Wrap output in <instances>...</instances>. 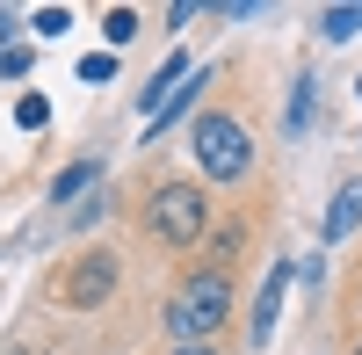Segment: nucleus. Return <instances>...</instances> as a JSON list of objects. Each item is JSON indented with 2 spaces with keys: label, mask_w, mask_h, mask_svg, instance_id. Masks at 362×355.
Instances as JSON below:
<instances>
[{
  "label": "nucleus",
  "mask_w": 362,
  "mask_h": 355,
  "mask_svg": "<svg viewBox=\"0 0 362 355\" xmlns=\"http://www.w3.org/2000/svg\"><path fill=\"white\" fill-rule=\"evenodd\" d=\"M225 319H232V276H225V269H189V276L174 283L160 327H167L174 348H210Z\"/></svg>",
  "instance_id": "1"
},
{
  "label": "nucleus",
  "mask_w": 362,
  "mask_h": 355,
  "mask_svg": "<svg viewBox=\"0 0 362 355\" xmlns=\"http://www.w3.org/2000/svg\"><path fill=\"white\" fill-rule=\"evenodd\" d=\"M189 153H196V167L210 174V182H247V167H254V145H247V131H239V116H225V109L196 116Z\"/></svg>",
  "instance_id": "2"
},
{
  "label": "nucleus",
  "mask_w": 362,
  "mask_h": 355,
  "mask_svg": "<svg viewBox=\"0 0 362 355\" xmlns=\"http://www.w3.org/2000/svg\"><path fill=\"white\" fill-rule=\"evenodd\" d=\"M145 225H153L167 247H196L203 225H210V203H203L196 182H167V189L153 196V211H145Z\"/></svg>",
  "instance_id": "3"
},
{
  "label": "nucleus",
  "mask_w": 362,
  "mask_h": 355,
  "mask_svg": "<svg viewBox=\"0 0 362 355\" xmlns=\"http://www.w3.org/2000/svg\"><path fill=\"white\" fill-rule=\"evenodd\" d=\"M297 276V261H276L268 269V283L254 290V348H268V334H276V319H283V290Z\"/></svg>",
  "instance_id": "4"
},
{
  "label": "nucleus",
  "mask_w": 362,
  "mask_h": 355,
  "mask_svg": "<svg viewBox=\"0 0 362 355\" xmlns=\"http://www.w3.org/2000/svg\"><path fill=\"white\" fill-rule=\"evenodd\" d=\"M109 290H116V261L109 254H87L80 269L66 276V305H102Z\"/></svg>",
  "instance_id": "5"
},
{
  "label": "nucleus",
  "mask_w": 362,
  "mask_h": 355,
  "mask_svg": "<svg viewBox=\"0 0 362 355\" xmlns=\"http://www.w3.org/2000/svg\"><path fill=\"white\" fill-rule=\"evenodd\" d=\"M355 225H362V182H348V189L334 196V211L319 218V240H326V247H341V240H348Z\"/></svg>",
  "instance_id": "6"
},
{
  "label": "nucleus",
  "mask_w": 362,
  "mask_h": 355,
  "mask_svg": "<svg viewBox=\"0 0 362 355\" xmlns=\"http://www.w3.org/2000/svg\"><path fill=\"white\" fill-rule=\"evenodd\" d=\"M355 29H362V0H355V8H319V37L326 44H348Z\"/></svg>",
  "instance_id": "7"
},
{
  "label": "nucleus",
  "mask_w": 362,
  "mask_h": 355,
  "mask_svg": "<svg viewBox=\"0 0 362 355\" xmlns=\"http://www.w3.org/2000/svg\"><path fill=\"white\" fill-rule=\"evenodd\" d=\"M80 189H95V160H73L66 174H58V182H51V203H73Z\"/></svg>",
  "instance_id": "8"
},
{
  "label": "nucleus",
  "mask_w": 362,
  "mask_h": 355,
  "mask_svg": "<svg viewBox=\"0 0 362 355\" xmlns=\"http://www.w3.org/2000/svg\"><path fill=\"white\" fill-rule=\"evenodd\" d=\"M102 37H109V44H131V37H138V15H131V8H109V15H102Z\"/></svg>",
  "instance_id": "9"
},
{
  "label": "nucleus",
  "mask_w": 362,
  "mask_h": 355,
  "mask_svg": "<svg viewBox=\"0 0 362 355\" xmlns=\"http://www.w3.org/2000/svg\"><path fill=\"white\" fill-rule=\"evenodd\" d=\"M80 80H87V87H109V80H116V58H109V51H87V58H80Z\"/></svg>",
  "instance_id": "10"
},
{
  "label": "nucleus",
  "mask_w": 362,
  "mask_h": 355,
  "mask_svg": "<svg viewBox=\"0 0 362 355\" xmlns=\"http://www.w3.org/2000/svg\"><path fill=\"white\" fill-rule=\"evenodd\" d=\"M15 124H22V131H44V124H51V102H44V95H22V102H15Z\"/></svg>",
  "instance_id": "11"
},
{
  "label": "nucleus",
  "mask_w": 362,
  "mask_h": 355,
  "mask_svg": "<svg viewBox=\"0 0 362 355\" xmlns=\"http://www.w3.org/2000/svg\"><path fill=\"white\" fill-rule=\"evenodd\" d=\"M305 116H312V80H297V95H290V131H305Z\"/></svg>",
  "instance_id": "12"
},
{
  "label": "nucleus",
  "mask_w": 362,
  "mask_h": 355,
  "mask_svg": "<svg viewBox=\"0 0 362 355\" xmlns=\"http://www.w3.org/2000/svg\"><path fill=\"white\" fill-rule=\"evenodd\" d=\"M0 73L22 80V73H29V51H22V44H8V51H0Z\"/></svg>",
  "instance_id": "13"
},
{
  "label": "nucleus",
  "mask_w": 362,
  "mask_h": 355,
  "mask_svg": "<svg viewBox=\"0 0 362 355\" xmlns=\"http://www.w3.org/2000/svg\"><path fill=\"white\" fill-rule=\"evenodd\" d=\"M66 29V8H37V37H58Z\"/></svg>",
  "instance_id": "14"
},
{
  "label": "nucleus",
  "mask_w": 362,
  "mask_h": 355,
  "mask_svg": "<svg viewBox=\"0 0 362 355\" xmlns=\"http://www.w3.org/2000/svg\"><path fill=\"white\" fill-rule=\"evenodd\" d=\"M8 29H15V15H8V8H0V44H8Z\"/></svg>",
  "instance_id": "15"
},
{
  "label": "nucleus",
  "mask_w": 362,
  "mask_h": 355,
  "mask_svg": "<svg viewBox=\"0 0 362 355\" xmlns=\"http://www.w3.org/2000/svg\"><path fill=\"white\" fill-rule=\"evenodd\" d=\"M174 355H218V348H174Z\"/></svg>",
  "instance_id": "16"
},
{
  "label": "nucleus",
  "mask_w": 362,
  "mask_h": 355,
  "mask_svg": "<svg viewBox=\"0 0 362 355\" xmlns=\"http://www.w3.org/2000/svg\"><path fill=\"white\" fill-rule=\"evenodd\" d=\"M355 95H362V80H355Z\"/></svg>",
  "instance_id": "17"
},
{
  "label": "nucleus",
  "mask_w": 362,
  "mask_h": 355,
  "mask_svg": "<svg viewBox=\"0 0 362 355\" xmlns=\"http://www.w3.org/2000/svg\"><path fill=\"white\" fill-rule=\"evenodd\" d=\"M355 355H362V341H355Z\"/></svg>",
  "instance_id": "18"
},
{
  "label": "nucleus",
  "mask_w": 362,
  "mask_h": 355,
  "mask_svg": "<svg viewBox=\"0 0 362 355\" xmlns=\"http://www.w3.org/2000/svg\"><path fill=\"white\" fill-rule=\"evenodd\" d=\"M22 355H29V348H22Z\"/></svg>",
  "instance_id": "19"
}]
</instances>
